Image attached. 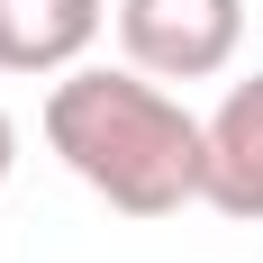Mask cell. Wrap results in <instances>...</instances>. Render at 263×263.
Here are the masks:
<instances>
[{
	"mask_svg": "<svg viewBox=\"0 0 263 263\" xmlns=\"http://www.w3.org/2000/svg\"><path fill=\"white\" fill-rule=\"evenodd\" d=\"M46 145L118 218H173L209 191V118H191L145 64H73L46 91Z\"/></svg>",
	"mask_w": 263,
	"mask_h": 263,
	"instance_id": "obj_1",
	"label": "cell"
},
{
	"mask_svg": "<svg viewBox=\"0 0 263 263\" xmlns=\"http://www.w3.org/2000/svg\"><path fill=\"white\" fill-rule=\"evenodd\" d=\"M118 46L155 82H209L245 46V0H118Z\"/></svg>",
	"mask_w": 263,
	"mask_h": 263,
	"instance_id": "obj_2",
	"label": "cell"
},
{
	"mask_svg": "<svg viewBox=\"0 0 263 263\" xmlns=\"http://www.w3.org/2000/svg\"><path fill=\"white\" fill-rule=\"evenodd\" d=\"M218 218H245L263 227V73L227 82V100L209 109V191H200Z\"/></svg>",
	"mask_w": 263,
	"mask_h": 263,
	"instance_id": "obj_3",
	"label": "cell"
},
{
	"mask_svg": "<svg viewBox=\"0 0 263 263\" xmlns=\"http://www.w3.org/2000/svg\"><path fill=\"white\" fill-rule=\"evenodd\" d=\"M100 27L109 0H0V73H73Z\"/></svg>",
	"mask_w": 263,
	"mask_h": 263,
	"instance_id": "obj_4",
	"label": "cell"
},
{
	"mask_svg": "<svg viewBox=\"0 0 263 263\" xmlns=\"http://www.w3.org/2000/svg\"><path fill=\"white\" fill-rule=\"evenodd\" d=\"M18 173V127H9V109H0V182Z\"/></svg>",
	"mask_w": 263,
	"mask_h": 263,
	"instance_id": "obj_5",
	"label": "cell"
}]
</instances>
